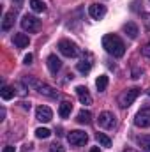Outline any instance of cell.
I'll return each mask as SVG.
<instances>
[{"label":"cell","mask_w":150,"mask_h":152,"mask_svg":"<svg viewBox=\"0 0 150 152\" xmlns=\"http://www.w3.org/2000/svg\"><path fill=\"white\" fill-rule=\"evenodd\" d=\"M21 28L28 30V32H37L39 28H41V20H37L32 14H25L21 18Z\"/></svg>","instance_id":"3"},{"label":"cell","mask_w":150,"mask_h":152,"mask_svg":"<svg viewBox=\"0 0 150 152\" xmlns=\"http://www.w3.org/2000/svg\"><path fill=\"white\" fill-rule=\"evenodd\" d=\"M138 143H140V147L143 149V152H150V136L149 134L138 136Z\"/></svg>","instance_id":"20"},{"label":"cell","mask_w":150,"mask_h":152,"mask_svg":"<svg viewBox=\"0 0 150 152\" xmlns=\"http://www.w3.org/2000/svg\"><path fill=\"white\" fill-rule=\"evenodd\" d=\"M97 142H99L103 147H110V145H111V140H110V136H106L104 133H97Z\"/></svg>","instance_id":"23"},{"label":"cell","mask_w":150,"mask_h":152,"mask_svg":"<svg viewBox=\"0 0 150 152\" xmlns=\"http://www.w3.org/2000/svg\"><path fill=\"white\" fill-rule=\"evenodd\" d=\"M67 140H69V143L73 145V147H79V145H85L87 142H88V134L85 133V131H71L69 134H67Z\"/></svg>","instance_id":"5"},{"label":"cell","mask_w":150,"mask_h":152,"mask_svg":"<svg viewBox=\"0 0 150 152\" xmlns=\"http://www.w3.org/2000/svg\"><path fill=\"white\" fill-rule=\"evenodd\" d=\"M14 90H16V94H18V96H21V97H23V96H27V90H28V88H27L23 83H20V81H18V83H14Z\"/></svg>","instance_id":"24"},{"label":"cell","mask_w":150,"mask_h":152,"mask_svg":"<svg viewBox=\"0 0 150 152\" xmlns=\"http://www.w3.org/2000/svg\"><path fill=\"white\" fill-rule=\"evenodd\" d=\"M14 94H16L14 87H9V85H4V87H2V90H0V96H2V99H4V101L12 99V97H14Z\"/></svg>","instance_id":"16"},{"label":"cell","mask_w":150,"mask_h":152,"mask_svg":"<svg viewBox=\"0 0 150 152\" xmlns=\"http://www.w3.org/2000/svg\"><path fill=\"white\" fill-rule=\"evenodd\" d=\"M97 122H99V126H101L103 129H113V127H115V124H117L115 115H113L111 112H103V113L99 115Z\"/></svg>","instance_id":"7"},{"label":"cell","mask_w":150,"mask_h":152,"mask_svg":"<svg viewBox=\"0 0 150 152\" xmlns=\"http://www.w3.org/2000/svg\"><path fill=\"white\" fill-rule=\"evenodd\" d=\"M134 124H136L138 127H150V106L141 108V110L136 113Z\"/></svg>","instance_id":"6"},{"label":"cell","mask_w":150,"mask_h":152,"mask_svg":"<svg viewBox=\"0 0 150 152\" xmlns=\"http://www.w3.org/2000/svg\"><path fill=\"white\" fill-rule=\"evenodd\" d=\"M145 23H147V27L150 28V14H145Z\"/></svg>","instance_id":"31"},{"label":"cell","mask_w":150,"mask_h":152,"mask_svg":"<svg viewBox=\"0 0 150 152\" xmlns=\"http://www.w3.org/2000/svg\"><path fill=\"white\" fill-rule=\"evenodd\" d=\"M108 83H110L108 76L101 75L99 78H97V81H95V87H97V90H99V92H104V90H106V87H108Z\"/></svg>","instance_id":"19"},{"label":"cell","mask_w":150,"mask_h":152,"mask_svg":"<svg viewBox=\"0 0 150 152\" xmlns=\"http://www.w3.org/2000/svg\"><path fill=\"white\" fill-rule=\"evenodd\" d=\"M58 50H60V53H62L64 57H69V58L78 57V46H76L74 42L67 41V39H64V41L58 42Z\"/></svg>","instance_id":"4"},{"label":"cell","mask_w":150,"mask_h":152,"mask_svg":"<svg viewBox=\"0 0 150 152\" xmlns=\"http://www.w3.org/2000/svg\"><path fill=\"white\" fill-rule=\"evenodd\" d=\"M141 53H143L145 57H150V42H147V44L141 48Z\"/></svg>","instance_id":"27"},{"label":"cell","mask_w":150,"mask_h":152,"mask_svg":"<svg viewBox=\"0 0 150 152\" xmlns=\"http://www.w3.org/2000/svg\"><path fill=\"white\" fill-rule=\"evenodd\" d=\"M90 152H101V151H99V147H92V149H90Z\"/></svg>","instance_id":"33"},{"label":"cell","mask_w":150,"mask_h":152,"mask_svg":"<svg viewBox=\"0 0 150 152\" xmlns=\"http://www.w3.org/2000/svg\"><path fill=\"white\" fill-rule=\"evenodd\" d=\"M12 2H14L16 7H21V5H23V0H12Z\"/></svg>","instance_id":"30"},{"label":"cell","mask_w":150,"mask_h":152,"mask_svg":"<svg viewBox=\"0 0 150 152\" xmlns=\"http://www.w3.org/2000/svg\"><path fill=\"white\" fill-rule=\"evenodd\" d=\"M2 152H16V149H14L12 145H7V147H4V151Z\"/></svg>","instance_id":"29"},{"label":"cell","mask_w":150,"mask_h":152,"mask_svg":"<svg viewBox=\"0 0 150 152\" xmlns=\"http://www.w3.org/2000/svg\"><path fill=\"white\" fill-rule=\"evenodd\" d=\"M73 112V103H69V101H64L62 104H60V108H58V115L62 117V118H67L69 115Z\"/></svg>","instance_id":"15"},{"label":"cell","mask_w":150,"mask_h":152,"mask_svg":"<svg viewBox=\"0 0 150 152\" xmlns=\"http://www.w3.org/2000/svg\"><path fill=\"white\" fill-rule=\"evenodd\" d=\"M46 64H48V69H50L51 75H57V73L62 69V60H60L57 55H50L48 60H46Z\"/></svg>","instance_id":"8"},{"label":"cell","mask_w":150,"mask_h":152,"mask_svg":"<svg viewBox=\"0 0 150 152\" xmlns=\"http://www.w3.org/2000/svg\"><path fill=\"white\" fill-rule=\"evenodd\" d=\"M88 14L94 18V20H101L104 14H106V7L103 4H92L88 7Z\"/></svg>","instance_id":"9"},{"label":"cell","mask_w":150,"mask_h":152,"mask_svg":"<svg viewBox=\"0 0 150 152\" xmlns=\"http://www.w3.org/2000/svg\"><path fill=\"white\" fill-rule=\"evenodd\" d=\"M124 32H125L131 39L138 37V27H136L134 23H125V25H124Z\"/></svg>","instance_id":"17"},{"label":"cell","mask_w":150,"mask_h":152,"mask_svg":"<svg viewBox=\"0 0 150 152\" xmlns=\"http://www.w3.org/2000/svg\"><path fill=\"white\" fill-rule=\"evenodd\" d=\"M30 7L34 12H44L46 11V4L42 0H30Z\"/></svg>","instance_id":"21"},{"label":"cell","mask_w":150,"mask_h":152,"mask_svg":"<svg viewBox=\"0 0 150 152\" xmlns=\"http://www.w3.org/2000/svg\"><path fill=\"white\" fill-rule=\"evenodd\" d=\"M90 67H92V62H88V60H81V62H78V71L79 73H83V75H87L88 71H90Z\"/></svg>","instance_id":"22"},{"label":"cell","mask_w":150,"mask_h":152,"mask_svg":"<svg viewBox=\"0 0 150 152\" xmlns=\"http://www.w3.org/2000/svg\"><path fill=\"white\" fill-rule=\"evenodd\" d=\"M147 94H149V96H150V88H149V90H147Z\"/></svg>","instance_id":"34"},{"label":"cell","mask_w":150,"mask_h":152,"mask_svg":"<svg viewBox=\"0 0 150 152\" xmlns=\"http://www.w3.org/2000/svg\"><path fill=\"white\" fill-rule=\"evenodd\" d=\"M103 48H104L110 55L117 57V58L124 57V53H125V44H124V41L118 37V36H115V34H108V36L103 37Z\"/></svg>","instance_id":"1"},{"label":"cell","mask_w":150,"mask_h":152,"mask_svg":"<svg viewBox=\"0 0 150 152\" xmlns=\"http://www.w3.org/2000/svg\"><path fill=\"white\" fill-rule=\"evenodd\" d=\"M39 94L41 96H46V97H57L58 96V92L53 88V87H50V85H46V83H39Z\"/></svg>","instance_id":"13"},{"label":"cell","mask_w":150,"mask_h":152,"mask_svg":"<svg viewBox=\"0 0 150 152\" xmlns=\"http://www.w3.org/2000/svg\"><path fill=\"white\" fill-rule=\"evenodd\" d=\"M50 152H66V149H64L58 142H53V143L50 145Z\"/></svg>","instance_id":"26"},{"label":"cell","mask_w":150,"mask_h":152,"mask_svg":"<svg viewBox=\"0 0 150 152\" xmlns=\"http://www.w3.org/2000/svg\"><path fill=\"white\" fill-rule=\"evenodd\" d=\"M14 18H16V12L14 11H9V12L4 14V20H2V30L4 32L11 30V27L14 25Z\"/></svg>","instance_id":"12"},{"label":"cell","mask_w":150,"mask_h":152,"mask_svg":"<svg viewBox=\"0 0 150 152\" xmlns=\"http://www.w3.org/2000/svg\"><path fill=\"white\" fill-rule=\"evenodd\" d=\"M140 88L138 87H133V88H129V90H124L120 96H118V104L122 106V108H129L134 101H136V97L140 96Z\"/></svg>","instance_id":"2"},{"label":"cell","mask_w":150,"mask_h":152,"mask_svg":"<svg viewBox=\"0 0 150 152\" xmlns=\"http://www.w3.org/2000/svg\"><path fill=\"white\" fill-rule=\"evenodd\" d=\"M50 134H51V131L46 129V127H39V129H36V136H37V138H48Z\"/></svg>","instance_id":"25"},{"label":"cell","mask_w":150,"mask_h":152,"mask_svg":"<svg viewBox=\"0 0 150 152\" xmlns=\"http://www.w3.org/2000/svg\"><path fill=\"white\" fill-rule=\"evenodd\" d=\"M76 94H78V99L81 104H92V96L88 94L87 87H81V85L76 87Z\"/></svg>","instance_id":"11"},{"label":"cell","mask_w":150,"mask_h":152,"mask_svg":"<svg viewBox=\"0 0 150 152\" xmlns=\"http://www.w3.org/2000/svg\"><path fill=\"white\" fill-rule=\"evenodd\" d=\"M32 60H34V57L28 53V55H25V58H23V64H27V66H28V64H32Z\"/></svg>","instance_id":"28"},{"label":"cell","mask_w":150,"mask_h":152,"mask_svg":"<svg viewBox=\"0 0 150 152\" xmlns=\"http://www.w3.org/2000/svg\"><path fill=\"white\" fill-rule=\"evenodd\" d=\"M76 120L79 122V124H90L92 122V113L90 112H87V110H81L78 117H76Z\"/></svg>","instance_id":"18"},{"label":"cell","mask_w":150,"mask_h":152,"mask_svg":"<svg viewBox=\"0 0 150 152\" xmlns=\"http://www.w3.org/2000/svg\"><path fill=\"white\" fill-rule=\"evenodd\" d=\"M36 118H37L39 122H50L53 118V112L48 106H39L37 112H36Z\"/></svg>","instance_id":"10"},{"label":"cell","mask_w":150,"mask_h":152,"mask_svg":"<svg viewBox=\"0 0 150 152\" xmlns=\"http://www.w3.org/2000/svg\"><path fill=\"white\" fill-rule=\"evenodd\" d=\"M124 152H138V151H136V149H131V147H125Z\"/></svg>","instance_id":"32"},{"label":"cell","mask_w":150,"mask_h":152,"mask_svg":"<svg viewBox=\"0 0 150 152\" xmlns=\"http://www.w3.org/2000/svg\"><path fill=\"white\" fill-rule=\"evenodd\" d=\"M12 41H14L16 48H27V46L30 44V39H28L27 34H14Z\"/></svg>","instance_id":"14"}]
</instances>
